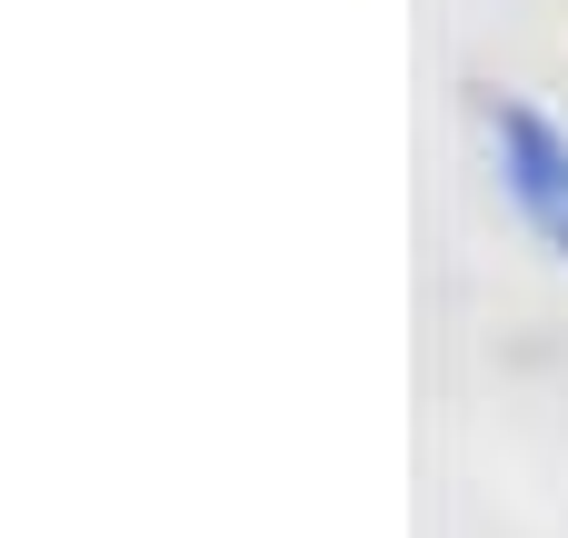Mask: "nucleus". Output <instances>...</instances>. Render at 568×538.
<instances>
[{"label": "nucleus", "instance_id": "obj_1", "mask_svg": "<svg viewBox=\"0 0 568 538\" xmlns=\"http://www.w3.org/2000/svg\"><path fill=\"white\" fill-rule=\"evenodd\" d=\"M489 150H499V190H509L519 230L568 260V130L539 120L529 100H499L489 110Z\"/></svg>", "mask_w": 568, "mask_h": 538}]
</instances>
